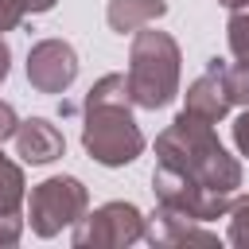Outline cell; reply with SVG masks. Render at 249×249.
I'll return each mask as SVG.
<instances>
[{"label": "cell", "mask_w": 249, "mask_h": 249, "mask_svg": "<svg viewBox=\"0 0 249 249\" xmlns=\"http://www.w3.org/2000/svg\"><path fill=\"white\" fill-rule=\"evenodd\" d=\"M82 148L101 167H124L144 152V132L132 121V101H82Z\"/></svg>", "instance_id": "3957f363"}, {"label": "cell", "mask_w": 249, "mask_h": 249, "mask_svg": "<svg viewBox=\"0 0 249 249\" xmlns=\"http://www.w3.org/2000/svg\"><path fill=\"white\" fill-rule=\"evenodd\" d=\"M152 191H156V202L175 206V210H183L198 222L226 218V210L233 202V195H218V191L202 187L198 179H191L175 167H163V163H156V171H152Z\"/></svg>", "instance_id": "8992f818"}, {"label": "cell", "mask_w": 249, "mask_h": 249, "mask_svg": "<svg viewBox=\"0 0 249 249\" xmlns=\"http://www.w3.org/2000/svg\"><path fill=\"white\" fill-rule=\"evenodd\" d=\"M8 70H12V47H8V39L0 35V82L8 78Z\"/></svg>", "instance_id": "ffe728a7"}, {"label": "cell", "mask_w": 249, "mask_h": 249, "mask_svg": "<svg viewBox=\"0 0 249 249\" xmlns=\"http://www.w3.org/2000/svg\"><path fill=\"white\" fill-rule=\"evenodd\" d=\"M222 8H241V4H249V0H218Z\"/></svg>", "instance_id": "603a6c76"}, {"label": "cell", "mask_w": 249, "mask_h": 249, "mask_svg": "<svg viewBox=\"0 0 249 249\" xmlns=\"http://www.w3.org/2000/svg\"><path fill=\"white\" fill-rule=\"evenodd\" d=\"M12 140H16V156H19L23 163H51V160H58L62 148H66L58 124H51L47 117H27V121H19V128H16Z\"/></svg>", "instance_id": "30bf717a"}, {"label": "cell", "mask_w": 249, "mask_h": 249, "mask_svg": "<svg viewBox=\"0 0 249 249\" xmlns=\"http://www.w3.org/2000/svg\"><path fill=\"white\" fill-rule=\"evenodd\" d=\"M23 198H27L23 171H19V163H12V160L0 152V214H19Z\"/></svg>", "instance_id": "7c38bea8"}, {"label": "cell", "mask_w": 249, "mask_h": 249, "mask_svg": "<svg viewBox=\"0 0 249 249\" xmlns=\"http://www.w3.org/2000/svg\"><path fill=\"white\" fill-rule=\"evenodd\" d=\"M226 89L233 105H249V62H226Z\"/></svg>", "instance_id": "9a60e30c"}, {"label": "cell", "mask_w": 249, "mask_h": 249, "mask_svg": "<svg viewBox=\"0 0 249 249\" xmlns=\"http://www.w3.org/2000/svg\"><path fill=\"white\" fill-rule=\"evenodd\" d=\"M58 113H62V117H66V113H78V105H74V101H66V97H62V101H58Z\"/></svg>", "instance_id": "7402d4cb"}, {"label": "cell", "mask_w": 249, "mask_h": 249, "mask_svg": "<svg viewBox=\"0 0 249 249\" xmlns=\"http://www.w3.org/2000/svg\"><path fill=\"white\" fill-rule=\"evenodd\" d=\"M183 97H187V101H183V109H187V113H195V117H202V121L218 124V121L233 109L230 89H226V58H210V62H206V70L187 86V93H183Z\"/></svg>", "instance_id": "ba28073f"}, {"label": "cell", "mask_w": 249, "mask_h": 249, "mask_svg": "<svg viewBox=\"0 0 249 249\" xmlns=\"http://www.w3.org/2000/svg\"><path fill=\"white\" fill-rule=\"evenodd\" d=\"M27 16V4L23 0H0V35L19 27V19Z\"/></svg>", "instance_id": "2e32d148"}, {"label": "cell", "mask_w": 249, "mask_h": 249, "mask_svg": "<svg viewBox=\"0 0 249 249\" xmlns=\"http://www.w3.org/2000/svg\"><path fill=\"white\" fill-rule=\"evenodd\" d=\"M78 78V51L66 39H39L27 51V82L39 93H66Z\"/></svg>", "instance_id": "52a82bcc"}, {"label": "cell", "mask_w": 249, "mask_h": 249, "mask_svg": "<svg viewBox=\"0 0 249 249\" xmlns=\"http://www.w3.org/2000/svg\"><path fill=\"white\" fill-rule=\"evenodd\" d=\"M23 4H27V12H31V16H39V12H51L58 0H23Z\"/></svg>", "instance_id": "44dd1931"}, {"label": "cell", "mask_w": 249, "mask_h": 249, "mask_svg": "<svg viewBox=\"0 0 249 249\" xmlns=\"http://www.w3.org/2000/svg\"><path fill=\"white\" fill-rule=\"evenodd\" d=\"M144 233H148V218L132 202H105L93 214H82L70 241L78 249H117V245L144 241Z\"/></svg>", "instance_id": "5b68a950"}, {"label": "cell", "mask_w": 249, "mask_h": 249, "mask_svg": "<svg viewBox=\"0 0 249 249\" xmlns=\"http://www.w3.org/2000/svg\"><path fill=\"white\" fill-rule=\"evenodd\" d=\"M144 241H152V245H218V233H210L198 218L156 202V214L148 218Z\"/></svg>", "instance_id": "9c48e42d"}, {"label": "cell", "mask_w": 249, "mask_h": 249, "mask_svg": "<svg viewBox=\"0 0 249 249\" xmlns=\"http://www.w3.org/2000/svg\"><path fill=\"white\" fill-rule=\"evenodd\" d=\"M163 12H167L163 0H109L105 19H109V27H113L117 35H136L140 27L156 23Z\"/></svg>", "instance_id": "8fae6325"}, {"label": "cell", "mask_w": 249, "mask_h": 249, "mask_svg": "<svg viewBox=\"0 0 249 249\" xmlns=\"http://www.w3.org/2000/svg\"><path fill=\"white\" fill-rule=\"evenodd\" d=\"M16 128H19L16 109H12L8 101H0V144H4V140H12V136H16Z\"/></svg>", "instance_id": "ac0fdd59"}, {"label": "cell", "mask_w": 249, "mask_h": 249, "mask_svg": "<svg viewBox=\"0 0 249 249\" xmlns=\"http://www.w3.org/2000/svg\"><path fill=\"white\" fill-rule=\"evenodd\" d=\"M156 160L163 167H175V171L198 179L202 187H210L218 195H233L241 187V163L222 148L214 124L187 109L156 136Z\"/></svg>", "instance_id": "6da1fadb"}, {"label": "cell", "mask_w": 249, "mask_h": 249, "mask_svg": "<svg viewBox=\"0 0 249 249\" xmlns=\"http://www.w3.org/2000/svg\"><path fill=\"white\" fill-rule=\"evenodd\" d=\"M23 233V218L19 214H0V245H16Z\"/></svg>", "instance_id": "e0dca14e"}, {"label": "cell", "mask_w": 249, "mask_h": 249, "mask_svg": "<svg viewBox=\"0 0 249 249\" xmlns=\"http://www.w3.org/2000/svg\"><path fill=\"white\" fill-rule=\"evenodd\" d=\"M226 43H230V54H233L237 62H249V4H241V8H230Z\"/></svg>", "instance_id": "4fadbf2b"}, {"label": "cell", "mask_w": 249, "mask_h": 249, "mask_svg": "<svg viewBox=\"0 0 249 249\" xmlns=\"http://www.w3.org/2000/svg\"><path fill=\"white\" fill-rule=\"evenodd\" d=\"M179 43L152 23L132 35L128 47V93L140 109H163L179 93Z\"/></svg>", "instance_id": "7a4b0ae2"}, {"label": "cell", "mask_w": 249, "mask_h": 249, "mask_svg": "<svg viewBox=\"0 0 249 249\" xmlns=\"http://www.w3.org/2000/svg\"><path fill=\"white\" fill-rule=\"evenodd\" d=\"M233 144H237L241 156H249V105H245V113L233 121Z\"/></svg>", "instance_id": "d6986e66"}, {"label": "cell", "mask_w": 249, "mask_h": 249, "mask_svg": "<svg viewBox=\"0 0 249 249\" xmlns=\"http://www.w3.org/2000/svg\"><path fill=\"white\" fill-rule=\"evenodd\" d=\"M226 218H230V245H237V249H249V195H241V198H233L230 202V210H226Z\"/></svg>", "instance_id": "5bb4252c"}, {"label": "cell", "mask_w": 249, "mask_h": 249, "mask_svg": "<svg viewBox=\"0 0 249 249\" xmlns=\"http://www.w3.org/2000/svg\"><path fill=\"white\" fill-rule=\"evenodd\" d=\"M86 210H89V191L74 175H51L35 183L27 198V222L39 237H54L66 226H78Z\"/></svg>", "instance_id": "277c9868"}]
</instances>
